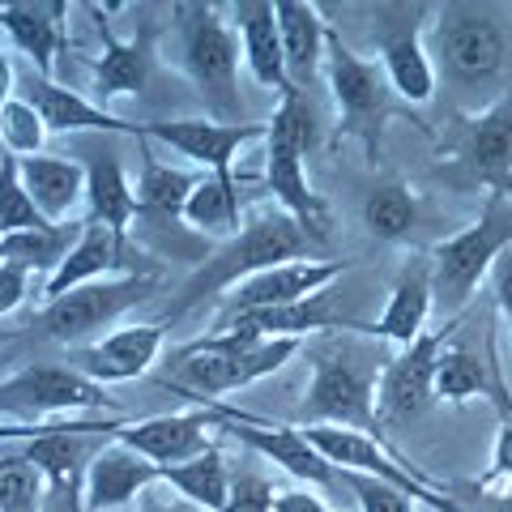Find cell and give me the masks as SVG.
I'll list each match as a JSON object with an SVG mask.
<instances>
[{
	"label": "cell",
	"instance_id": "cell-49",
	"mask_svg": "<svg viewBox=\"0 0 512 512\" xmlns=\"http://www.w3.org/2000/svg\"><path fill=\"white\" fill-rule=\"evenodd\" d=\"M0 154H5V150H0Z\"/></svg>",
	"mask_w": 512,
	"mask_h": 512
},
{
	"label": "cell",
	"instance_id": "cell-28",
	"mask_svg": "<svg viewBox=\"0 0 512 512\" xmlns=\"http://www.w3.org/2000/svg\"><path fill=\"white\" fill-rule=\"evenodd\" d=\"M231 13H235L239 47H244V60H248L252 77L265 90L286 94V90H291V77H286V56H282V35H278L274 0H239Z\"/></svg>",
	"mask_w": 512,
	"mask_h": 512
},
{
	"label": "cell",
	"instance_id": "cell-10",
	"mask_svg": "<svg viewBox=\"0 0 512 512\" xmlns=\"http://www.w3.org/2000/svg\"><path fill=\"white\" fill-rule=\"evenodd\" d=\"M427 13H436V9L431 5H376L372 9V39L380 52V69L406 107H427L440 86L427 39H423Z\"/></svg>",
	"mask_w": 512,
	"mask_h": 512
},
{
	"label": "cell",
	"instance_id": "cell-40",
	"mask_svg": "<svg viewBox=\"0 0 512 512\" xmlns=\"http://www.w3.org/2000/svg\"><path fill=\"white\" fill-rule=\"evenodd\" d=\"M338 478L359 500V512H414V500L393 483H380V478H367V474H338Z\"/></svg>",
	"mask_w": 512,
	"mask_h": 512
},
{
	"label": "cell",
	"instance_id": "cell-17",
	"mask_svg": "<svg viewBox=\"0 0 512 512\" xmlns=\"http://www.w3.org/2000/svg\"><path fill=\"white\" fill-rule=\"evenodd\" d=\"M214 431H218V414L210 406H192L180 414H154V419H141V423H124L116 431V440L146 461H154L158 470H171L218 448Z\"/></svg>",
	"mask_w": 512,
	"mask_h": 512
},
{
	"label": "cell",
	"instance_id": "cell-34",
	"mask_svg": "<svg viewBox=\"0 0 512 512\" xmlns=\"http://www.w3.org/2000/svg\"><path fill=\"white\" fill-rule=\"evenodd\" d=\"M231 478L235 470L227 466L222 448H210V453L184 461V466L163 470V483L180 495L184 504H192L197 512H222L231 500Z\"/></svg>",
	"mask_w": 512,
	"mask_h": 512
},
{
	"label": "cell",
	"instance_id": "cell-41",
	"mask_svg": "<svg viewBox=\"0 0 512 512\" xmlns=\"http://www.w3.org/2000/svg\"><path fill=\"white\" fill-rule=\"evenodd\" d=\"M274 500H278V487L269 483L265 474L239 470L231 478V500L222 512H274Z\"/></svg>",
	"mask_w": 512,
	"mask_h": 512
},
{
	"label": "cell",
	"instance_id": "cell-45",
	"mask_svg": "<svg viewBox=\"0 0 512 512\" xmlns=\"http://www.w3.org/2000/svg\"><path fill=\"white\" fill-rule=\"evenodd\" d=\"M274 512H333V508L320 500V495H312V487H286V491H278Z\"/></svg>",
	"mask_w": 512,
	"mask_h": 512
},
{
	"label": "cell",
	"instance_id": "cell-1",
	"mask_svg": "<svg viewBox=\"0 0 512 512\" xmlns=\"http://www.w3.org/2000/svg\"><path fill=\"white\" fill-rule=\"evenodd\" d=\"M312 248L316 244L299 231V222L291 214L278 210V205H261V210H252L244 218V231L235 239H227V244H218L197 269H192L188 282L171 295V303L154 325L171 329L175 320L205 308V299L231 295L235 286L248 282L252 274H265V269H278V265H291V261H308Z\"/></svg>",
	"mask_w": 512,
	"mask_h": 512
},
{
	"label": "cell",
	"instance_id": "cell-48",
	"mask_svg": "<svg viewBox=\"0 0 512 512\" xmlns=\"http://www.w3.org/2000/svg\"><path fill=\"white\" fill-rule=\"evenodd\" d=\"M137 512H197V508L184 504V500H171V504H163V500H146Z\"/></svg>",
	"mask_w": 512,
	"mask_h": 512
},
{
	"label": "cell",
	"instance_id": "cell-29",
	"mask_svg": "<svg viewBox=\"0 0 512 512\" xmlns=\"http://www.w3.org/2000/svg\"><path fill=\"white\" fill-rule=\"evenodd\" d=\"M278 13V35H282V56H286V77L291 86L303 90L316 73H325V43H329V22L308 0H274Z\"/></svg>",
	"mask_w": 512,
	"mask_h": 512
},
{
	"label": "cell",
	"instance_id": "cell-12",
	"mask_svg": "<svg viewBox=\"0 0 512 512\" xmlns=\"http://www.w3.org/2000/svg\"><path fill=\"white\" fill-rule=\"evenodd\" d=\"M120 419H99V423H47L35 440L22 444V457L43 474V483L52 487L69 508H82V487H86V470L94 453L116 440Z\"/></svg>",
	"mask_w": 512,
	"mask_h": 512
},
{
	"label": "cell",
	"instance_id": "cell-26",
	"mask_svg": "<svg viewBox=\"0 0 512 512\" xmlns=\"http://www.w3.org/2000/svg\"><path fill=\"white\" fill-rule=\"evenodd\" d=\"M77 154L86 167V210L90 218L86 222H99V227L116 231V235H128L137 222V192L128 188V175L120 167V154L107 146H82Z\"/></svg>",
	"mask_w": 512,
	"mask_h": 512
},
{
	"label": "cell",
	"instance_id": "cell-9",
	"mask_svg": "<svg viewBox=\"0 0 512 512\" xmlns=\"http://www.w3.org/2000/svg\"><path fill=\"white\" fill-rule=\"evenodd\" d=\"M436 175L457 192H487L512 201V90L487 103L478 116H461Z\"/></svg>",
	"mask_w": 512,
	"mask_h": 512
},
{
	"label": "cell",
	"instance_id": "cell-42",
	"mask_svg": "<svg viewBox=\"0 0 512 512\" xmlns=\"http://www.w3.org/2000/svg\"><path fill=\"white\" fill-rule=\"evenodd\" d=\"M30 286H35V278H30L26 269H18V265H0V320L13 316L30 295H35Z\"/></svg>",
	"mask_w": 512,
	"mask_h": 512
},
{
	"label": "cell",
	"instance_id": "cell-19",
	"mask_svg": "<svg viewBox=\"0 0 512 512\" xmlns=\"http://www.w3.org/2000/svg\"><path fill=\"white\" fill-rule=\"evenodd\" d=\"M303 158L308 154H299L291 141L269 133L265 137V188L274 192L278 210L291 214L312 244H325V239L333 235V210H329V201L312 188L308 163H303Z\"/></svg>",
	"mask_w": 512,
	"mask_h": 512
},
{
	"label": "cell",
	"instance_id": "cell-18",
	"mask_svg": "<svg viewBox=\"0 0 512 512\" xmlns=\"http://www.w3.org/2000/svg\"><path fill=\"white\" fill-rule=\"evenodd\" d=\"M163 346H167V329L146 320V325L111 329L107 338H99L94 346L69 350L64 363H69L73 372H82L86 380H94L99 389H107V384H124V380L146 376L150 367L163 359Z\"/></svg>",
	"mask_w": 512,
	"mask_h": 512
},
{
	"label": "cell",
	"instance_id": "cell-3",
	"mask_svg": "<svg viewBox=\"0 0 512 512\" xmlns=\"http://www.w3.org/2000/svg\"><path fill=\"white\" fill-rule=\"evenodd\" d=\"M299 350H303V342H295V338H252V333L214 329V333H205V338L175 350L167 359L171 376H163L158 384L197 406L222 402V393H235V389H244V384L274 376Z\"/></svg>",
	"mask_w": 512,
	"mask_h": 512
},
{
	"label": "cell",
	"instance_id": "cell-14",
	"mask_svg": "<svg viewBox=\"0 0 512 512\" xmlns=\"http://www.w3.org/2000/svg\"><path fill=\"white\" fill-rule=\"evenodd\" d=\"M124 274H158V265L146 261V252H141L128 235L107 231L99 222H86L82 235H77V244L69 248V256L60 261L56 274L35 291V299L52 303L60 295L77 291V286H90V282H103V278H124Z\"/></svg>",
	"mask_w": 512,
	"mask_h": 512
},
{
	"label": "cell",
	"instance_id": "cell-31",
	"mask_svg": "<svg viewBox=\"0 0 512 512\" xmlns=\"http://www.w3.org/2000/svg\"><path fill=\"white\" fill-rule=\"evenodd\" d=\"M184 227L192 235H201L205 244H210V239L227 244V239H235L244 231L235 175H201V184L192 188V197L184 205Z\"/></svg>",
	"mask_w": 512,
	"mask_h": 512
},
{
	"label": "cell",
	"instance_id": "cell-25",
	"mask_svg": "<svg viewBox=\"0 0 512 512\" xmlns=\"http://www.w3.org/2000/svg\"><path fill=\"white\" fill-rule=\"evenodd\" d=\"M90 13L103 35V56L94 64V99H99V107L128 99V94H141L154 77V35L146 30V35H137V39H116L103 18V9L90 5Z\"/></svg>",
	"mask_w": 512,
	"mask_h": 512
},
{
	"label": "cell",
	"instance_id": "cell-30",
	"mask_svg": "<svg viewBox=\"0 0 512 512\" xmlns=\"http://www.w3.org/2000/svg\"><path fill=\"white\" fill-rule=\"evenodd\" d=\"M22 184L35 201V210L47 222H64L77 205L86 201V167L82 158H64V154H35L18 158Z\"/></svg>",
	"mask_w": 512,
	"mask_h": 512
},
{
	"label": "cell",
	"instance_id": "cell-37",
	"mask_svg": "<svg viewBox=\"0 0 512 512\" xmlns=\"http://www.w3.org/2000/svg\"><path fill=\"white\" fill-rule=\"evenodd\" d=\"M30 227H47V218L35 210V201H30L18 158L0 154V235L30 231Z\"/></svg>",
	"mask_w": 512,
	"mask_h": 512
},
{
	"label": "cell",
	"instance_id": "cell-35",
	"mask_svg": "<svg viewBox=\"0 0 512 512\" xmlns=\"http://www.w3.org/2000/svg\"><path fill=\"white\" fill-rule=\"evenodd\" d=\"M363 227L384 244H397L419 227V197L402 180H380L363 201Z\"/></svg>",
	"mask_w": 512,
	"mask_h": 512
},
{
	"label": "cell",
	"instance_id": "cell-7",
	"mask_svg": "<svg viewBox=\"0 0 512 512\" xmlns=\"http://www.w3.org/2000/svg\"><path fill=\"white\" fill-rule=\"evenodd\" d=\"M158 282H163V274H124V278H103V282L77 286V291L43 303L35 320H30V333L47 338V342H60L69 350L94 346L99 338H107L120 316H128L146 299H154Z\"/></svg>",
	"mask_w": 512,
	"mask_h": 512
},
{
	"label": "cell",
	"instance_id": "cell-36",
	"mask_svg": "<svg viewBox=\"0 0 512 512\" xmlns=\"http://www.w3.org/2000/svg\"><path fill=\"white\" fill-rule=\"evenodd\" d=\"M269 133L282 137V141H291L299 154H312L320 146V111H316V103L303 90H295V86L286 90V94H278V107H274V120H269Z\"/></svg>",
	"mask_w": 512,
	"mask_h": 512
},
{
	"label": "cell",
	"instance_id": "cell-46",
	"mask_svg": "<svg viewBox=\"0 0 512 512\" xmlns=\"http://www.w3.org/2000/svg\"><path fill=\"white\" fill-rule=\"evenodd\" d=\"M43 427H47V423H43ZM43 427H26V423H0V444H5V440H22V444H26V440H35Z\"/></svg>",
	"mask_w": 512,
	"mask_h": 512
},
{
	"label": "cell",
	"instance_id": "cell-27",
	"mask_svg": "<svg viewBox=\"0 0 512 512\" xmlns=\"http://www.w3.org/2000/svg\"><path fill=\"white\" fill-rule=\"evenodd\" d=\"M197 184H201V171L167 167L146 150L141 154V180H137V222L150 235H167L175 227H184V205Z\"/></svg>",
	"mask_w": 512,
	"mask_h": 512
},
{
	"label": "cell",
	"instance_id": "cell-20",
	"mask_svg": "<svg viewBox=\"0 0 512 512\" xmlns=\"http://www.w3.org/2000/svg\"><path fill=\"white\" fill-rule=\"evenodd\" d=\"M350 269V261H291L278 269H265V274H252L248 282H239L227 295V308L218 316H239V312H265V308H286V303L312 299L320 291H329L333 282Z\"/></svg>",
	"mask_w": 512,
	"mask_h": 512
},
{
	"label": "cell",
	"instance_id": "cell-8",
	"mask_svg": "<svg viewBox=\"0 0 512 512\" xmlns=\"http://www.w3.org/2000/svg\"><path fill=\"white\" fill-rule=\"evenodd\" d=\"M504 252H512V201L508 197H487L466 231L448 235L431 248L436 303H440V312H448V320L474 299V291L487 282L491 265Z\"/></svg>",
	"mask_w": 512,
	"mask_h": 512
},
{
	"label": "cell",
	"instance_id": "cell-21",
	"mask_svg": "<svg viewBox=\"0 0 512 512\" xmlns=\"http://www.w3.org/2000/svg\"><path fill=\"white\" fill-rule=\"evenodd\" d=\"M154 483H163V470H158L154 461L133 453V448L120 440H107L86 470L82 508L86 512H120L133 504L137 495H146Z\"/></svg>",
	"mask_w": 512,
	"mask_h": 512
},
{
	"label": "cell",
	"instance_id": "cell-15",
	"mask_svg": "<svg viewBox=\"0 0 512 512\" xmlns=\"http://www.w3.org/2000/svg\"><path fill=\"white\" fill-rule=\"evenodd\" d=\"M205 406L218 414V431L235 436L239 444L252 448V453H261L265 461H274L278 470H286L291 478H299L303 487H338V483H342L338 470H333L329 461L308 444L303 427L261 423V419H252V414L235 410V406H227V402H205Z\"/></svg>",
	"mask_w": 512,
	"mask_h": 512
},
{
	"label": "cell",
	"instance_id": "cell-24",
	"mask_svg": "<svg viewBox=\"0 0 512 512\" xmlns=\"http://www.w3.org/2000/svg\"><path fill=\"white\" fill-rule=\"evenodd\" d=\"M26 103H35L47 133H103V137H137L141 141V124L111 116L107 107L82 99L77 90L52 82V77H39V73L30 77Z\"/></svg>",
	"mask_w": 512,
	"mask_h": 512
},
{
	"label": "cell",
	"instance_id": "cell-32",
	"mask_svg": "<svg viewBox=\"0 0 512 512\" xmlns=\"http://www.w3.org/2000/svg\"><path fill=\"white\" fill-rule=\"evenodd\" d=\"M86 222H47V227H30V231H13L0 235V265H18L30 278H52L60 261L69 256L77 244Z\"/></svg>",
	"mask_w": 512,
	"mask_h": 512
},
{
	"label": "cell",
	"instance_id": "cell-43",
	"mask_svg": "<svg viewBox=\"0 0 512 512\" xmlns=\"http://www.w3.org/2000/svg\"><path fill=\"white\" fill-rule=\"evenodd\" d=\"M483 487H504L512 483V419H504V427L495 431V448H491V470L478 478Z\"/></svg>",
	"mask_w": 512,
	"mask_h": 512
},
{
	"label": "cell",
	"instance_id": "cell-4",
	"mask_svg": "<svg viewBox=\"0 0 512 512\" xmlns=\"http://www.w3.org/2000/svg\"><path fill=\"white\" fill-rule=\"evenodd\" d=\"M427 52L436 77L444 73L466 94H487L512 77V26L487 5H444L431 22Z\"/></svg>",
	"mask_w": 512,
	"mask_h": 512
},
{
	"label": "cell",
	"instance_id": "cell-5",
	"mask_svg": "<svg viewBox=\"0 0 512 512\" xmlns=\"http://www.w3.org/2000/svg\"><path fill=\"white\" fill-rule=\"evenodd\" d=\"M175 52H180V69L192 82V90L205 99L222 124H248L244 120V94H239V30L222 18L218 5H175Z\"/></svg>",
	"mask_w": 512,
	"mask_h": 512
},
{
	"label": "cell",
	"instance_id": "cell-22",
	"mask_svg": "<svg viewBox=\"0 0 512 512\" xmlns=\"http://www.w3.org/2000/svg\"><path fill=\"white\" fill-rule=\"evenodd\" d=\"M431 308H436V265H431V252H414V256H406V265L397 269L393 295L384 303L380 320L372 325V338L393 342V346H410L414 338L427 333Z\"/></svg>",
	"mask_w": 512,
	"mask_h": 512
},
{
	"label": "cell",
	"instance_id": "cell-44",
	"mask_svg": "<svg viewBox=\"0 0 512 512\" xmlns=\"http://www.w3.org/2000/svg\"><path fill=\"white\" fill-rule=\"evenodd\" d=\"M491 295H495V308H500L512 320V252H504L500 261L491 265Z\"/></svg>",
	"mask_w": 512,
	"mask_h": 512
},
{
	"label": "cell",
	"instance_id": "cell-6",
	"mask_svg": "<svg viewBox=\"0 0 512 512\" xmlns=\"http://www.w3.org/2000/svg\"><path fill=\"white\" fill-rule=\"evenodd\" d=\"M325 82L338 107V133L355 137L367 163L376 167V158L384 150V124L406 116V107L397 103V94L384 77L380 60H363L355 47H346L338 30H329L325 43Z\"/></svg>",
	"mask_w": 512,
	"mask_h": 512
},
{
	"label": "cell",
	"instance_id": "cell-2",
	"mask_svg": "<svg viewBox=\"0 0 512 512\" xmlns=\"http://www.w3.org/2000/svg\"><path fill=\"white\" fill-rule=\"evenodd\" d=\"M372 342L376 338L367 333H320L316 342H303V355L312 363V380L299 406L303 427H350L384 440L376 384L389 359L376 355Z\"/></svg>",
	"mask_w": 512,
	"mask_h": 512
},
{
	"label": "cell",
	"instance_id": "cell-38",
	"mask_svg": "<svg viewBox=\"0 0 512 512\" xmlns=\"http://www.w3.org/2000/svg\"><path fill=\"white\" fill-rule=\"evenodd\" d=\"M43 141H47V124L35 111V103L9 99L5 107H0V150L5 154L35 158V154H43Z\"/></svg>",
	"mask_w": 512,
	"mask_h": 512
},
{
	"label": "cell",
	"instance_id": "cell-39",
	"mask_svg": "<svg viewBox=\"0 0 512 512\" xmlns=\"http://www.w3.org/2000/svg\"><path fill=\"white\" fill-rule=\"evenodd\" d=\"M43 474L22 453H0V512H39Z\"/></svg>",
	"mask_w": 512,
	"mask_h": 512
},
{
	"label": "cell",
	"instance_id": "cell-23",
	"mask_svg": "<svg viewBox=\"0 0 512 512\" xmlns=\"http://www.w3.org/2000/svg\"><path fill=\"white\" fill-rule=\"evenodd\" d=\"M64 13H69L64 0H13V5H0V30L13 39L18 52L30 56L35 73L52 77V82H56L60 52L69 47Z\"/></svg>",
	"mask_w": 512,
	"mask_h": 512
},
{
	"label": "cell",
	"instance_id": "cell-33",
	"mask_svg": "<svg viewBox=\"0 0 512 512\" xmlns=\"http://www.w3.org/2000/svg\"><path fill=\"white\" fill-rule=\"evenodd\" d=\"M483 393H491L495 402H500V410L512 419V406L500 397V376L487 367V359H478L470 346H461L453 338V342L444 346L440 367H436V402L461 406V402H470V397H483Z\"/></svg>",
	"mask_w": 512,
	"mask_h": 512
},
{
	"label": "cell",
	"instance_id": "cell-16",
	"mask_svg": "<svg viewBox=\"0 0 512 512\" xmlns=\"http://www.w3.org/2000/svg\"><path fill=\"white\" fill-rule=\"evenodd\" d=\"M163 141L175 154H184L201 175H235V158L244 146L269 137V124H222V120H150L141 124V141Z\"/></svg>",
	"mask_w": 512,
	"mask_h": 512
},
{
	"label": "cell",
	"instance_id": "cell-47",
	"mask_svg": "<svg viewBox=\"0 0 512 512\" xmlns=\"http://www.w3.org/2000/svg\"><path fill=\"white\" fill-rule=\"evenodd\" d=\"M13 99V64H9V52L0 47V107Z\"/></svg>",
	"mask_w": 512,
	"mask_h": 512
},
{
	"label": "cell",
	"instance_id": "cell-13",
	"mask_svg": "<svg viewBox=\"0 0 512 512\" xmlns=\"http://www.w3.org/2000/svg\"><path fill=\"white\" fill-rule=\"evenodd\" d=\"M461 320H444V325L427 329L423 338H414L410 346H402L397 355H389L376 384V414L380 423H406L414 414H423L436 402V367L444 346L457 338Z\"/></svg>",
	"mask_w": 512,
	"mask_h": 512
},
{
	"label": "cell",
	"instance_id": "cell-11",
	"mask_svg": "<svg viewBox=\"0 0 512 512\" xmlns=\"http://www.w3.org/2000/svg\"><path fill=\"white\" fill-rule=\"evenodd\" d=\"M107 406V393L69 363H30L0 380V414H13L26 427L56 423L60 414Z\"/></svg>",
	"mask_w": 512,
	"mask_h": 512
}]
</instances>
